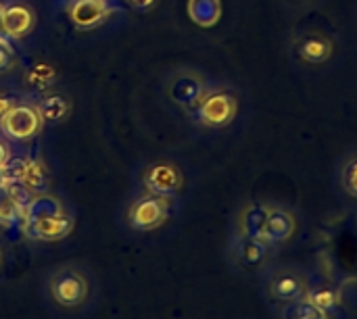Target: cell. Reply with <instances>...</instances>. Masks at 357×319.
<instances>
[{
    "label": "cell",
    "mask_w": 357,
    "mask_h": 319,
    "mask_svg": "<svg viewBox=\"0 0 357 319\" xmlns=\"http://www.w3.org/2000/svg\"><path fill=\"white\" fill-rule=\"evenodd\" d=\"M157 4V0H130V6L136 10H151Z\"/></svg>",
    "instance_id": "cell-27"
},
{
    "label": "cell",
    "mask_w": 357,
    "mask_h": 319,
    "mask_svg": "<svg viewBox=\"0 0 357 319\" xmlns=\"http://www.w3.org/2000/svg\"><path fill=\"white\" fill-rule=\"evenodd\" d=\"M268 209L266 207H249L243 215V230L247 234V238H264V228L268 221Z\"/></svg>",
    "instance_id": "cell-18"
},
{
    "label": "cell",
    "mask_w": 357,
    "mask_h": 319,
    "mask_svg": "<svg viewBox=\"0 0 357 319\" xmlns=\"http://www.w3.org/2000/svg\"><path fill=\"white\" fill-rule=\"evenodd\" d=\"M322 319H324V318H322Z\"/></svg>",
    "instance_id": "cell-30"
},
{
    "label": "cell",
    "mask_w": 357,
    "mask_h": 319,
    "mask_svg": "<svg viewBox=\"0 0 357 319\" xmlns=\"http://www.w3.org/2000/svg\"><path fill=\"white\" fill-rule=\"evenodd\" d=\"M188 17L201 27H213L222 17V0H188Z\"/></svg>",
    "instance_id": "cell-13"
},
{
    "label": "cell",
    "mask_w": 357,
    "mask_h": 319,
    "mask_svg": "<svg viewBox=\"0 0 357 319\" xmlns=\"http://www.w3.org/2000/svg\"><path fill=\"white\" fill-rule=\"evenodd\" d=\"M71 23L79 29H92L109 15L107 0H73L67 8Z\"/></svg>",
    "instance_id": "cell-9"
},
{
    "label": "cell",
    "mask_w": 357,
    "mask_h": 319,
    "mask_svg": "<svg viewBox=\"0 0 357 319\" xmlns=\"http://www.w3.org/2000/svg\"><path fill=\"white\" fill-rule=\"evenodd\" d=\"M44 117L33 102H17L0 117V132L17 142L31 140L40 134Z\"/></svg>",
    "instance_id": "cell-2"
},
{
    "label": "cell",
    "mask_w": 357,
    "mask_h": 319,
    "mask_svg": "<svg viewBox=\"0 0 357 319\" xmlns=\"http://www.w3.org/2000/svg\"><path fill=\"white\" fill-rule=\"evenodd\" d=\"M341 184H343V190L357 199V155H354L345 167H343V176H341Z\"/></svg>",
    "instance_id": "cell-22"
},
{
    "label": "cell",
    "mask_w": 357,
    "mask_h": 319,
    "mask_svg": "<svg viewBox=\"0 0 357 319\" xmlns=\"http://www.w3.org/2000/svg\"><path fill=\"white\" fill-rule=\"evenodd\" d=\"M52 79H54V73H52V69L46 67V65H38V67L31 69V73H29V84H33V86H38V88H46Z\"/></svg>",
    "instance_id": "cell-24"
},
{
    "label": "cell",
    "mask_w": 357,
    "mask_h": 319,
    "mask_svg": "<svg viewBox=\"0 0 357 319\" xmlns=\"http://www.w3.org/2000/svg\"><path fill=\"white\" fill-rule=\"evenodd\" d=\"M19 228L31 240L56 242V240H63V238H67L71 234L73 219L67 213H63V215H52V217H40V219H33V221H25Z\"/></svg>",
    "instance_id": "cell-6"
},
{
    "label": "cell",
    "mask_w": 357,
    "mask_h": 319,
    "mask_svg": "<svg viewBox=\"0 0 357 319\" xmlns=\"http://www.w3.org/2000/svg\"><path fill=\"white\" fill-rule=\"evenodd\" d=\"M144 188L149 194L169 199L182 188V173L172 163H155L144 171Z\"/></svg>",
    "instance_id": "cell-8"
},
{
    "label": "cell",
    "mask_w": 357,
    "mask_h": 319,
    "mask_svg": "<svg viewBox=\"0 0 357 319\" xmlns=\"http://www.w3.org/2000/svg\"><path fill=\"white\" fill-rule=\"evenodd\" d=\"M33 157L27 155H8L4 165L0 167V180L2 182H25V176L29 171Z\"/></svg>",
    "instance_id": "cell-17"
},
{
    "label": "cell",
    "mask_w": 357,
    "mask_h": 319,
    "mask_svg": "<svg viewBox=\"0 0 357 319\" xmlns=\"http://www.w3.org/2000/svg\"><path fill=\"white\" fill-rule=\"evenodd\" d=\"M67 213V209L63 207V203L48 194V192H38L33 194V199L27 203V207L23 209V217H21V224L25 221H33V219H40V217H52V215H63ZM19 224V226H21Z\"/></svg>",
    "instance_id": "cell-10"
},
{
    "label": "cell",
    "mask_w": 357,
    "mask_h": 319,
    "mask_svg": "<svg viewBox=\"0 0 357 319\" xmlns=\"http://www.w3.org/2000/svg\"><path fill=\"white\" fill-rule=\"evenodd\" d=\"M0 261H2V253H0Z\"/></svg>",
    "instance_id": "cell-29"
},
{
    "label": "cell",
    "mask_w": 357,
    "mask_h": 319,
    "mask_svg": "<svg viewBox=\"0 0 357 319\" xmlns=\"http://www.w3.org/2000/svg\"><path fill=\"white\" fill-rule=\"evenodd\" d=\"M36 25L33 10L23 2H8L0 4V31L8 40L25 38Z\"/></svg>",
    "instance_id": "cell-5"
},
{
    "label": "cell",
    "mask_w": 357,
    "mask_h": 319,
    "mask_svg": "<svg viewBox=\"0 0 357 319\" xmlns=\"http://www.w3.org/2000/svg\"><path fill=\"white\" fill-rule=\"evenodd\" d=\"M44 121H61L69 115V100L59 92H48L38 102Z\"/></svg>",
    "instance_id": "cell-16"
},
{
    "label": "cell",
    "mask_w": 357,
    "mask_h": 319,
    "mask_svg": "<svg viewBox=\"0 0 357 319\" xmlns=\"http://www.w3.org/2000/svg\"><path fill=\"white\" fill-rule=\"evenodd\" d=\"M23 205L21 201L15 196L10 184L0 180V226H19L21 217H23Z\"/></svg>",
    "instance_id": "cell-12"
},
{
    "label": "cell",
    "mask_w": 357,
    "mask_h": 319,
    "mask_svg": "<svg viewBox=\"0 0 357 319\" xmlns=\"http://www.w3.org/2000/svg\"><path fill=\"white\" fill-rule=\"evenodd\" d=\"M241 255H243V261L253 265V263H259L266 255V247H264V240H257V238H247L241 247Z\"/></svg>",
    "instance_id": "cell-21"
},
{
    "label": "cell",
    "mask_w": 357,
    "mask_h": 319,
    "mask_svg": "<svg viewBox=\"0 0 357 319\" xmlns=\"http://www.w3.org/2000/svg\"><path fill=\"white\" fill-rule=\"evenodd\" d=\"M297 54L305 63L318 65V63H324V61L331 59L333 46H331L328 38H324V36H305L297 44Z\"/></svg>",
    "instance_id": "cell-11"
},
{
    "label": "cell",
    "mask_w": 357,
    "mask_h": 319,
    "mask_svg": "<svg viewBox=\"0 0 357 319\" xmlns=\"http://www.w3.org/2000/svg\"><path fill=\"white\" fill-rule=\"evenodd\" d=\"M10 155V150H8V146L0 140V167L4 165V161H6V157Z\"/></svg>",
    "instance_id": "cell-28"
},
{
    "label": "cell",
    "mask_w": 357,
    "mask_h": 319,
    "mask_svg": "<svg viewBox=\"0 0 357 319\" xmlns=\"http://www.w3.org/2000/svg\"><path fill=\"white\" fill-rule=\"evenodd\" d=\"M236 109H238L236 96L230 90L220 88V90L205 92L203 100L199 102V107L195 111H197V119L203 125L224 127V125H228L234 119Z\"/></svg>",
    "instance_id": "cell-3"
},
{
    "label": "cell",
    "mask_w": 357,
    "mask_h": 319,
    "mask_svg": "<svg viewBox=\"0 0 357 319\" xmlns=\"http://www.w3.org/2000/svg\"><path fill=\"white\" fill-rule=\"evenodd\" d=\"M31 192H44L46 184H48V171L46 167L42 165V161L38 159H31V165H29V171L25 176V182H23Z\"/></svg>",
    "instance_id": "cell-19"
},
{
    "label": "cell",
    "mask_w": 357,
    "mask_h": 319,
    "mask_svg": "<svg viewBox=\"0 0 357 319\" xmlns=\"http://www.w3.org/2000/svg\"><path fill=\"white\" fill-rule=\"evenodd\" d=\"M48 293L56 305L75 309V307L86 305V301L90 299V282L82 270L65 265L50 274Z\"/></svg>",
    "instance_id": "cell-1"
},
{
    "label": "cell",
    "mask_w": 357,
    "mask_h": 319,
    "mask_svg": "<svg viewBox=\"0 0 357 319\" xmlns=\"http://www.w3.org/2000/svg\"><path fill=\"white\" fill-rule=\"evenodd\" d=\"M272 293L274 297L278 299H284V301H297L303 297L305 293V286H303V280L293 274V272H282L278 274L274 280H272Z\"/></svg>",
    "instance_id": "cell-15"
},
{
    "label": "cell",
    "mask_w": 357,
    "mask_h": 319,
    "mask_svg": "<svg viewBox=\"0 0 357 319\" xmlns=\"http://www.w3.org/2000/svg\"><path fill=\"white\" fill-rule=\"evenodd\" d=\"M17 102H19V98H17V96L0 92V117H2V115L13 107V104H17Z\"/></svg>",
    "instance_id": "cell-26"
},
{
    "label": "cell",
    "mask_w": 357,
    "mask_h": 319,
    "mask_svg": "<svg viewBox=\"0 0 357 319\" xmlns=\"http://www.w3.org/2000/svg\"><path fill=\"white\" fill-rule=\"evenodd\" d=\"M15 63V52H13V46L8 42L6 36L0 33V73L8 71Z\"/></svg>",
    "instance_id": "cell-25"
},
{
    "label": "cell",
    "mask_w": 357,
    "mask_h": 319,
    "mask_svg": "<svg viewBox=\"0 0 357 319\" xmlns=\"http://www.w3.org/2000/svg\"><path fill=\"white\" fill-rule=\"evenodd\" d=\"M167 92H169V98L176 104H180L184 109H197L199 102L203 100L207 88H205V81L197 73H192V71H180V73H176L172 77Z\"/></svg>",
    "instance_id": "cell-7"
},
{
    "label": "cell",
    "mask_w": 357,
    "mask_h": 319,
    "mask_svg": "<svg viewBox=\"0 0 357 319\" xmlns=\"http://www.w3.org/2000/svg\"><path fill=\"white\" fill-rule=\"evenodd\" d=\"M293 234V217L284 211H270L264 228V242H282Z\"/></svg>",
    "instance_id": "cell-14"
},
{
    "label": "cell",
    "mask_w": 357,
    "mask_h": 319,
    "mask_svg": "<svg viewBox=\"0 0 357 319\" xmlns=\"http://www.w3.org/2000/svg\"><path fill=\"white\" fill-rule=\"evenodd\" d=\"M324 313L314 307L310 301H301V303H293L287 307L284 311V319H322Z\"/></svg>",
    "instance_id": "cell-20"
},
{
    "label": "cell",
    "mask_w": 357,
    "mask_h": 319,
    "mask_svg": "<svg viewBox=\"0 0 357 319\" xmlns=\"http://www.w3.org/2000/svg\"><path fill=\"white\" fill-rule=\"evenodd\" d=\"M167 215H169V199L167 196L144 194L132 203V207L128 211V224L132 230L151 232V230L163 226Z\"/></svg>",
    "instance_id": "cell-4"
},
{
    "label": "cell",
    "mask_w": 357,
    "mask_h": 319,
    "mask_svg": "<svg viewBox=\"0 0 357 319\" xmlns=\"http://www.w3.org/2000/svg\"><path fill=\"white\" fill-rule=\"evenodd\" d=\"M310 303H312L314 307H318V309L324 313V311H328V309L335 307L337 299H335V293H333V290L320 288V290H314V293L310 295Z\"/></svg>",
    "instance_id": "cell-23"
}]
</instances>
